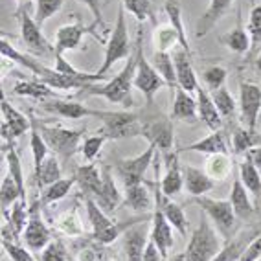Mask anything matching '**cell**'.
Here are the masks:
<instances>
[{"mask_svg":"<svg viewBox=\"0 0 261 261\" xmlns=\"http://www.w3.org/2000/svg\"><path fill=\"white\" fill-rule=\"evenodd\" d=\"M105 136L103 135H94V136H85L83 140V145H81V153H83L85 160H89V162H92L96 156H98V153L101 151L103 144H105Z\"/></svg>","mask_w":261,"mask_h":261,"instance_id":"cell-51","label":"cell"},{"mask_svg":"<svg viewBox=\"0 0 261 261\" xmlns=\"http://www.w3.org/2000/svg\"><path fill=\"white\" fill-rule=\"evenodd\" d=\"M171 261H188L186 259V254H177L175 257H171Z\"/></svg>","mask_w":261,"mask_h":261,"instance_id":"cell-59","label":"cell"},{"mask_svg":"<svg viewBox=\"0 0 261 261\" xmlns=\"http://www.w3.org/2000/svg\"><path fill=\"white\" fill-rule=\"evenodd\" d=\"M0 107H2V136H4V140H17L24 133L32 130V121H28V118L17 111L6 98H2Z\"/></svg>","mask_w":261,"mask_h":261,"instance_id":"cell-15","label":"cell"},{"mask_svg":"<svg viewBox=\"0 0 261 261\" xmlns=\"http://www.w3.org/2000/svg\"><path fill=\"white\" fill-rule=\"evenodd\" d=\"M245 154H247V159L250 160V162L254 164V166H256V168L261 171V145L252 147V149H248Z\"/></svg>","mask_w":261,"mask_h":261,"instance_id":"cell-58","label":"cell"},{"mask_svg":"<svg viewBox=\"0 0 261 261\" xmlns=\"http://www.w3.org/2000/svg\"><path fill=\"white\" fill-rule=\"evenodd\" d=\"M214 180H223L232 171V162L228 154H210V159L206 160V169Z\"/></svg>","mask_w":261,"mask_h":261,"instance_id":"cell-43","label":"cell"},{"mask_svg":"<svg viewBox=\"0 0 261 261\" xmlns=\"http://www.w3.org/2000/svg\"><path fill=\"white\" fill-rule=\"evenodd\" d=\"M182 188H184V173H182L180 164H178L177 153L171 151L166 154V173L160 180V191L171 199V197L180 193Z\"/></svg>","mask_w":261,"mask_h":261,"instance_id":"cell-19","label":"cell"},{"mask_svg":"<svg viewBox=\"0 0 261 261\" xmlns=\"http://www.w3.org/2000/svg\"><path fill=\"white\" fill-rule=\"evenodd\" d=\"M212 99H214L217 111L221 112V116H233L236 107H238V101L232 98V94L224 89V87H221L217 90H212Z\"/></svg>","mask_w":261,"mask_h":261,"instance_id":"cell-48","label":"cell"},{"mask_svg":"<svg viewBox=\"0 0 261 261\" xmlns=\"http://www.w3.org/2000/svg\"><path fill=\"white\" fill-rule=\"evenodd\" d=\"M42 109L50 114H57L61 118H68V120H80V118L87 116H96L101 120L105 111H94L81 105L77 101H66V99H51V101L42 103Z\"/></svg>","mask_w":261,"mask_h":261,"instance_id":"cell-17","label":"cell"},{"mask_svg":"<svg viewBox=\"0 0 261 261\" xmlns=\"http://www.w3.org/2000/svg\"><path fill=\"white\" fill-rule=\"evenodd\" d=\"M257 261H261V257H259V259H257Z\"/></svg>","mask_w":261,"mask_h":261,"instance_id":"cell-62","label":"cell"},{"mask_svg":"<svg viewBox=\"0 0 261 261\" xmlns=\"http://www.w3.org/2000/svg\"><path fill=\"white\" fill-rule=\"evenodd\" d=\"M239 178L248 193H252L256 199H261V171L248 159L239 164Z\"/></svg>","mask_w":261,"mask_h":261,"instance_id":"cell-36","label":"cell"},{"mask_svg":"<svg viewBox=\"0 0 261 261\" xmlns=\"http://www.w3.org/2000/svg\"><path fill=\"white\" fill-rule=\"evenodd\" d=\"M125 204L135 212H142V214L149 212L151 208H153V201H151L149 190H147L144 184L127 188L125 190Z\"/></svg>","mask_w":261,"mask_h":261,"instance_id":"cell-35","label":"cell"},{"mask_svg":"<svg viewBox=\"0 0 261 261\" xmlns=\"http://www.w3.org/2000/svg\"><path fill=\"white\" fill-rule=\"evenodd\" d=\"M171 224L169 221L164 217V214L160 212V208L153 212V217H151V232L149 238L154 243V247L159 248L162 261H168L169 250L173 248L175 241H173V232H171Z\"/></svg>","mask_w":261,"mask_h":261,"instance_id":"cell-16","label":"cell"},{"mask_svg":"<svg viewBox=\"0 0 261 261\" xmlns=\"http://www.w3.org/2000/svg\"><path fill=\"white\" fill-rule=\"evenodd\" d=\"M232 2L233 0H210L204 15L197 22V32H195L197 37L199 39L206 37L212 32V28H215V24L228 13V10L232 8Z\"/></svg>","mask_w":261,"mask_h":261,"instance_id":"cell-21","label":"cell"},{"mask_svg":"<svg viewBox=\"0 0 261 261\" xmlns=\"http://www.w3.org/2000/svg\"><path fill=\"white\" fill-rule=\"evenodd\" d=\"M39 201L35 202V206H32L28 217V224L24 228V245L30 248V250L42 252L44 248L51 243V236L48 226L42 221L41 214H39Z\"/></svg>","mask_w":261,"mask_h":261,"instance_id":"cell-13","label":"cell"},{"mask_svg":"<svg viewBox=\"0 0 261 261\" xmlns=\"http://www.w3.org/2000/svg\"><path fill=\"white\" fill-rule=\"evenodd\" d=\"M0 50H2V57H4V59H10V63H19L20 66H24L26 70L33 72L37 77H41V75H44L48 72L46 66L42 65V63H39L35 57H30V56H26V54L17 51L6 39H2V42H0Z\"/></svg>","mask_w":261,"mask_h":261,"instance_id":"cell-28","label":"cell"},{"mask_svg":"<svg viewBox=\"0 0 261 261\" xmlns=\"http://www.w3.org/2000/svg\"><path fill=\"white\" fill-rule=\"evenodd\" d=\"M103 127L99 135L109 140H120V138H135L144 133V121L138 114L133 112H107L101 118Z\"/></svg>","mask_w":261,"mask_h":261,"instance_id":"cell-8","label":"cell"},{"mask_svg":"<svg viewBox=\"0 0 261 261\" xmlns=\"http://www.w3.org/2000/svg\"><path fill=\"white\" fill-rule=\"evenodd\" d=\"M182 173H184V186H186V191L190 195L202 197L208 191L214 190L215 180L206 171H202V169L186 166V168L182 169Z\"/></svg>","mask_w":261,"mask_h":261,"instance_id":"cell-23","label":"cell"},{"mask_svg":"<svg viewBox=\"0 0 261 261\" xmlns=\"http://www.w3.org/2000/svg\"><path fill=\"white\" fill-rule=\"evenodd\" d=\"M156 208H160V212H162L164 217L169 221V224H171L173 228H177L182 236H186L190 224H188L184 210H182L177 202H173L169 197L164 195L162 191H156Z\"/></svg>","mask_w":261,"mask_h":261,"instance_id":"cell-25","label":"cell"},{"mask_svg":"<svg viewBox=\"0 0 261 261\" xmlns=\"http://www.w3.org/2000/svg\"><path fill=\"white\" fill-rule=\"evenodd\" d=\"M22 199V193H20L17 182L13 180L10 173L2 178V186H0V202H2V214H8V206L15 204L17 201Z\"/></svg>","mask_w":261,"mask_h":261,"instance_id":"cell-45","label":"cell"},{"mask_svg":"<svg viewBox=\"0 0 261 261\" xmlns=\"http://www.w3.org/2000/svg\"><path fill=\"white\" fill-rule=\"evenodd\" d=\"M20 2H22V0H20Z\"/></svg>","mask_w":261,"mask_h":261,"instance_id":"cell-63","label":"cell"},{"mask_svg":"<svg viewBox=\"0 0 261 261\" xmlns=\"http://www.w3.org/2000/svg\"><path fill=\"white\" fill-rule=\"evenodd\" d=\"M85 208H87V217H89V223L92 226L94 239L99 243V245H111L112 241H116V238L120 233H123L130 224L142 223V221H147V217H142V219H135L127 224H118L114 221H111L107 217V212L103 210L101 206L94 199H85Z\"/></svg>","mask_w":261,"mask_h":261,"instance_id":"cell-5","label":"cell"},{"mask_svg":"<svg viewBox=\"0 0 261 261\" xmlns=\"http://www.w3.org/2000/svg\"><path fill=\"white\" fill-rule=\"evenodd\" d=\"M259 136L256 135V130L252 129H236L232 136V144H233V151L236 153H247L248 149L256 147Z\"/></svg>","mask_w":261,"mask_h":261,"instance_id":"cell-47","label":"cell"},{"mask_svg":"<svg viewBox=\"0 0 261 261\" xmlns=\"http://www.w3.org/2000/svg\"><path fill=\"white\" fill-rule=\"evenodd\" d=\"M35 175V180H37L39 188H46L50 184H54L56 180H59L61 177V164H59V156L57 154H48V159L42 162L41 169Z\"/></svg>","mask_w":261,"mask_h":261,"instance_id":"cell-37","label":"cell"},{"mask_svg":"<svg viewBox=\"0 0 261 261\" xmlns=\"http://www.w3.org/2000/svg\"><path fill=\"white\" fill-rule=\"evenodd\" d=\"M59 228L66 233V236H77V233H83V226H81V221L77 219L75 212H68L59 219Z\"/></svg>","mask_w":261,"mask_h":261,"instance_id":"cell-54","label":"cell"},{"mask_svg":"<svg viewBox=\"0 0 261 261\" xmlns=\"http://www.w3.org/2000/svg\"><path fill=\"white\" fill-rule=\"evenodd\" d=\"M6 217V223L10 224L11 232L15 236H19V233L24 232L26 228V224H28V217H30V212H28V204L26 201H17L11 208V214L10 215H4Z\"/></svg>","mask_w":261,"mask_h":261,"instance_id":"cell-41","label":"cell"},{"mask_svg":"<svg viewBox=\"0 0 261 261\" xmlns=\"http://www.w3.org/2000/svg\"><path fill=\"white\" fill-rule=\"evenodd\" d=\"M144 223L130 224L129 228L123 232V247H125L127 261H144L145 248L151 238L147 239V230L144 228Z\"/></svg>","mask_w":261,"mask_h":261,"instance_id":"cell-18","label":"cell"},{"mask_svg":"<svg viewBox=\"0 0 261 261\" xmlns=\"http://www.w3.org/2000/svg\"><path fill=\"white\" fill-rule=\"evenodd\" d=\"M101 173H103V188L98 197V204L101 206L105 212H114L118 208V204L121 202V193L116 188V182L112 178L111 169L103 168Z\"/></svg>","mask_w":261,"mask_h":261,"instance_id":"cell-31","label":"cell"},{"mask_svg":"<svg viewBox=\"0 0 261 261\" xmlns=\"http://www.w3.org/2000/svg\"><path fill=\"white\" fill-rule=\"evenodd\" d=\"M15 140H6L4 144V154H6V164H8V173H10L13 180L17 182L20 193H22V201H26V184H24V171L22 164H20L19 153L15 149Z\"/></svg>","mask_w":261,"mask_h":261,"instance_id":"cell-32","label":"cell"},{"mask_svg":"<svg viewBox=\"0 0 261 261\" xmlns=\"http://www.w3.org/2000/svg\"><path fill=\"white\" fill-rule=\"evenodd\" d=\"M256 66H257V70L261 72V51H259V56H257V59H256Z\"/></svg>","mask_w":261,"mask_h":261,"instance_id":"cell-60","label":"cell"},{"mask_svg":"<svg viewBox=\"0 0 261 261\" xmlns=\"http://www.w3.org/2000/svg\"><path fill=\"white\" fill-rule=\"evenodd\" d=\"M239 112L241 121L247 129L256 130L261 111V87L250 81H243L239 87Z\"/></svg>","mask_w":261,"mask_h":261,"instance_id":"cell-11","label":"cell"},{"mask_svg":"<svg viewBox=\"0 0 261 261\" xmlns=\"http://www.w3.org/2000/svg\"><path fill=\"white\" fill-rule=\"evenodd\" d=\"M177 44L180 46V37H178L177 30L173 28L171 24H169V26H160V28L154 32V46H156L159 51H168L169 54Z\"/></svg>","mask_w":261,"mask_h":261,"instance_id":"cell-44","label":"cell"},{"mask_svg":"<svg viewBox=\"0 0 261 261\" xmlns=\"http://www.w3.org/2000/svg\"><path fill=\"white\" fill-rule=\"evenodd\" d=\"M41 261H68L66 248L61 241H51L44 250L41 252Z\"/></svg>","mask_w":261,"mask_h":261,"instance_id":"cell-55","label":"cell"},{"mask_svg":"<svg viewBox=\"0 0 261 261\" xmlns=\"http://www.w3.org/2000/svg\"><path fill=\"white\" fill-rule=\"evenodd\" d=\"M2 247H4L6 254L10 256L11 261H35V257L30 254V248H24L20 245H15L10 239H2Z\"/></svg>","mask_w":261,"mask_h":261,"instance_id":"cell-53","label":"cell"},{"mask_svg":"<svg viewBox=\"0 0 261 261\" xmlns=\"http://www.w3.org/2000/svg\"><path fill=\"white\" fill-rule=\"evenodd\" d=\"M46 145L61 160H68L80 149L81 140H85V129H65V127H50L37 123Z\"/></svg>","mask_w":261,"mask_h":261,"instance_id":"cell-6","label":"cell"},{"mask_svg":"<svg viewBox=\"0 0 261 261\" xmlns=\"http://www.w3.org/2000/svg\"><path fill=\"white\" fill-rule=\"evenodd\" d=\"M133 56L130 51V42H129V33H127V20H125V8L120 6L116 17V24L112 30L111 37H109L107 44H105V57H103L101 66L98 68V74L105 77L112 66L116 65L118 61L129 59Z\"/></svg>","mask_w":261,"mask_h":261,"instance_id":"cell-2","label":"cell"},{"mask_svg":"<svg viewBox=\"0 0 261 261\" xmlns=\"http://www.w3.org/2000/svg\"><path fill=\"white\" fill-rule=\"evenodd\" d=\"M261 257V236H257L256 239H252L247 245V248L243 250L239 261H257Z\"/></svg>","mask_w":261,"mask_h":261,"instance_id":"cell-57","label":"cell"},{"mask_svg":"<svg viewBox=\"0 0 261 261\" xmlns=\"http://www.w3.org/2000/svg\"><path fill=\"white\" fill-rule=\"evenodd\" d=\"M230 202L233 206V212L239 219H248L252 214H254V204L250 202V195H248V190L243 186L239 175L233 178L232 191H230Z\"/></svg>","mask_w":261,"mask_h":261,"instance_id":"cell-30","label":"cell"},{"mask_svg":"<svg viewBox=\"0 0 261 261\" xmlns=\"http://www.w3.org/2000/svg\"><path fill=\"white\" fill-rule=\"evenodd\" d=\"M195 202L199 204L204 215L208 219L214 221L217 232L223 236V241H230L236 230V221L238 215L233 212L232 202L228 201H219V199H210V197H195Z\"/></svg>","mask_w":261,"mask_h":261,"instance_id":"cell-7","label":"cell"},{"mask_svg":"<svg viewBox=\"0 0 261 261\" xmlns=\"http://www.w3.org/2000/svg\"><path fill=\"white\" fill-rule=\"evenodd\" d=\"M75 184V177L70 178H59L50 186L42 188V195H41V202L44 204H50V202L61 201L63 197L68 195V191L72 190V186Z\"/></svg>","mask_w":261,"mask_h":261,"instance_id":"cell-40","label":"cell"},{"mask_svg":"<svg viewBox=\"0 0 261 261\" xmlns=\"http://www.w3.org/2000/svg\"><path fill=\"white\" fill-rule=\"evenodd\" d=\"M186 151L204 153V154H228V147L224 144V138L219 130H214V133H210L206 138H202V140H199V142L184 145V147L178 149V153H186Z\"/></svg>","mask_w":261,"mask_h":261,"instance_id":"cell-27","label":"cell"},{"mask_svg":"<svg viewBox=\"0 0 261 261\" xmlns=\"http://www.w3.org/2000/svg\"><path fill=\"white\" fill-rule=\"evenodd\" d=\"M224 44L233 51V54H247L248 50L252 48V41H250V35L248 32L238 26L236 30L228 33V35H224Z\"/></svg>","mask_w":261,"mask_h":261,"instance_id":"cell-46","label":"cell"},{"mask_svg":"<svg viewBox=\"0 0 261 261\" xmlns=\"http://www.w3.org/2000/svg\"><path fill=\"white\" fill-rule=\"evenodd\" d=\"M13 92L22 98H33V99H48L54 96V89L44 85L42 81H19L15 85Z\"/></svg>","mask_w":261,"mask_h":261,"instance_id":"cell-38","label":"cell"},{"mask_svg":"<svg viewBox=\"0 0 261 261\" xmlns=\"http://www.w3.org/2000/svg\"><path fill=\"white\" fill-rule=\"evenodd\" d=\"M65 4V0H37V8H35V22L39 26L46 22L48 19H51L57 11L61 10V6Z\"/></svg>","mask_w":261,"mask_h":261,"instance_id":"cell-49","label":"cell"},{"mask_svg":"<svg viewBox=\"0 0 261 261\" xmlns=\"http://www.w3.org/2000/svg\"><path fill=\"white\" fill-rule=\"evenodd\" d=\"M39 81H42L44 85L51 87V89H59V90H83L85 87L92 85V80H85V77H75V75H66L59 74L56 70H50L44 75L39 77Z\"/></svg>","mask_w":261,"mask_h":261,"instance_id":"cell-26","label":"cell"},{"mask_svg":"<svg viewBox=\"0 0 261 261\" xmlns=\"http://www.w3.org/2000/svg\"><path fill=\"white\" fill-rule=\"evenodd\" d=\"M32 121V130H30V147H32V156H33V173H37L41 169L42 162L48 159V147L44 138H42L41 130H39L37 120L30 118Z\"/></svg>","mask_w":261,"mask_h":261,"instance_id":"cell-33","label":"cell"},{"mask_svg":"<svg viewBox=\"0 0 261 261\" xmlns=\"http://www.w3.org/2000/svg\"><path fill=\"white\" fill-rule=\"evenodd\" d=\"M197 114L204 121V125L208 127V129L219 130L221 123H223V120H221L223 116H221V112L215 107L214 99H212V94L206 89H202V87L197 89Z\"/></svg>","mask_w":261,"mask_h":261,"instance_id":"cell-24","label":"cell"},{"mask_svg":"<svg viewBox=\"0 0 261 261\" xmlns=\"http://www.w3.org/2000/svg\"><path fill=\"white\" fill-rule=\"evenodd\" d=\"M154 151H156V147L149 144V147H147L144 153L138 154V156L118 162V166H116L118 175H120L121 180H123V188H125V190L127 188L142 184V178H144L145 171H147V168H149L154 159Z\"/></svg>","mask_w":261,"mask_h":261,"instance_id":"cell-10","label":"cell"},{"mask_svg":"<svg viewBox=\"0 0 261 261\" xmlns=\"http://www.w3.org/2000/svg\"><path fill=\"white\" fill-rule=\"evenodd\" d=\"M135 51H136V72H135V81H133V85L145 96L147 105H151L154 94L162 89L164 85H166V81L162 80V75H160L159 72L154 70V66L151 65L149 61L145 59L144 32H142V30H138V35H136Z\"/></svg>","mask_w":261,"mask_h":261,"instance_id":"cell-3","label":"cell"},{"mask_svg":"<svg viewBox=\"0 0 261 261\" xmlns=\"http://www.w3.org/2000/svg\"><path fill=\"white\" fill-rule=\"evenodd\" d=\"M135 72H136V51H133V56L127 59L123 70L118 75H114L111 81L105 85H89L83 90H80L81 98H89V96H101L111 103H120L125 109L133 107V96H130V89L135 87Z\"/></svg>","mask_w":261,"mask_h":261,"instance_id":"cell-1","label":"cell"},{"mask_svg":"<svg viewBox=\"0 0 261 261\" xmlns=\"http://www.w3.org/2000/svg\"><path fill=\"white\" fill-rule=\"evenodd\" d=\"M171 118L186 121H195L199 118V114H197V99L191 98V94L186 92L184 89H180V87L175 89V101H173Z\"/></svg>","mask_w":261,"mask_h":261,"instance_id":"cell-29","label":"cell"},{"mask_svg":"<svg viewBox=\"0 0 261 261\" xmlns=\"http://www.w3.org/2000/svg\"><path fill=\"white\" fill-rule=\"evenodd\" d=\"M96 26H83L81 22H75V24H65V26H61L56 33V39H54V48L56 51H61V54H65V51H70V50H75V48L81 44V39L87 35V33H92L94 37L98 39V41L105 42L107 41L98 35V32H94Z\"/></svg>","mask_w":261,"mask_h":261,"instance_id":"cell-14","label":"cell"},{"mask_svg":"<svg viewBox=\"0 0 261 261\" xmlns=\"http://www.w3.org/2000/svg\"><path fill=\"white\" fill-rule=\"evenodd\" d=\"M248 35H250L252 48L261 44V4H256L248 15Z\"/></svg>","mask_w":261,"mask_h":261,"instance_id":"cell-50","label":"cell"},{"mask_svg":"<svg viewBox=\"0 0 261 261\" xmlns=\"http://www.w3.org/2000/svg\"><path fill=\"white\" fill-rule=\"evenodd\" d=\"M121 6H123L129 13L135 15L136 20H140V22L153 20L154 22L156 0H121Z\"/></svg>","mask_w":261,"mask_h":261,"instance_id":"cell-39","label":"cell"},{"mask_svg":"<svg viewBox=\"0 0 261 261\" xmlns=\"http://www.w3.org/2000/svg\"><path fill=\"white\" fill-rule=\"evenodd\" d=\"M166 13H168L169 24L177 30L178 37H180V46L184 48L188 54H191L190 44H188V39H186V32H184V24H182L180 2H178V0H166Z\"/></svg>","mask_w":261,"mask_h":261,"instance_id":"cell-42","label":"cell"},{"mask_svg":"<svg viewBox=\"0 0 261 261\" xmlns=\"http://www.w3.org/2000/svg\"><path fill=\"white\" fill-rule=\"evenodd\" d=\"M74 177H75V182L80 184V188L85 193H89V195L98 199L103 188V173L99 171V168L96 164L89 162V164L80 166V168L75 169Z\"/></svg>","mask_w":261,"mask_h":261,"instance_id":"cell-22","label":"cell"},{"mask_svg":"<svg viewBox=\"0 0 261 261\" xmlns=\"http://www.w3.org/2000/svg\"><path fill=\"white\" fill-rule=\"evenodd\" d=\"M202 80H204V83L208 85L212 90H217V89H221L224 85V81H226V70H224L223 66H210V68L204 70Z\"/></svg>","mask_w":261,"mask_h":261,"instance_id":"cell-52","label":"cell"},{"mask_svg":"<svg viewBox=\"0 0 261 261\" xmlns=\"http://www.w3.org/2000/svg\"><path fill=\"white\" fill-rule=\"evenodd\" d=\"M142 136L151 145H154L156 149L162 151L164 154L173 151L175 136H173V123L169 118L160 116L154 118V120L144 121V133H142Z\"/></svg>","mask_w":261,"mask_h":261,"instance_id":"cell-12","label":"cell"},{"mask_svg":"<svg viewBox=\"0 0 261 261\" xmlns=\"http://www.w3.org/2000/svg\"><path fill=\"white\" fill-rule=\"evenodd\" d=\"M223 247L224 241H221V238L212 228L208 217H202L201 224L191 233L184 254H186L188 261H212Z\"/></svg>","mask_w":261,"mask_h":261,"instance_id":"cell-4","label":"cell"},{"mask_svg":"<svg viewBox=\"0 0 261 261\" xmlns=\"http://www.w3.org/2000/svg\"><path fill=\"white\" fill-rule=\"evenodd\" d=\"M83 2L87 8L90 10V13L94 15V26H99L103 32H107V24L103 20V13H101V0H80Z\"/></svg>","mask_w":261,"mask_h":261,"instance_id":"cell-56","label":"cell"},{"mask_svg":"<svg viewBox=\"0 0 261 261\" xmlns=\"http://www.w3.org/2000/svg\"><path fill=\"white\" fill-rule=\"evenodd\" d=\"M153 66H154V70L162 75V80L166 81V85H168L169 89H173V90L177 89L178 87L177 85V72H175V63H173L171 54L154 50Z\"/></svg>","mask_w":261,"mask_h":261,"instance_id":"cell-34","label":"cell"},{"mask_svg":"<svg viewBox=\"0 0 261 261\" xmlns=\"http://www.w3.org/2000/svg\"><path fill=\"white\" fill-rule=\"evenodd\" d=\"M190 56L184 48H175L173 50V63H175V72H177V85L186 92H195L199 89V81L191 66Z\"/></svg>","mask_w":261,"mask_h":261,"instance_id":"cell-20","label":"cell"},{"mask_svg":"<svg viewBox=\"0 0 261 261\" xmlns=\"http://www.w3.org/2000/svg\"><path fill=\"white\" fill-rule=\"evenodd\" d=\"M257 230H259V232H261V223H259V224H257Z\"/></svg>","mask_w":261,"mask_h":261,"instance_id":"cell-61","label":"cell"},{"mask_svg":"<svg viewBox=\"0 0 261 261\" xmlns=\"http://www.w3.org/2000/svg\"><path fill=\"white\" fill-rule=\"evenodd\" d=\"M17 19H19L20 24V37H22L24 46L28 48L30 54H33V56H42V54H48V51L56 54V48L50 46V42L42 35L41 26L35 22V19L28 11L19 10L17 11Z\"/></svg>","mask_w":261,"mask_h":261,"instance_id":"cell-9","label":"cell"}]
</instances>
